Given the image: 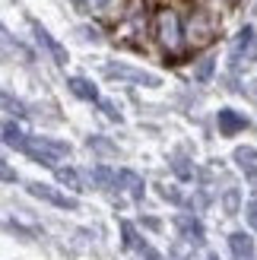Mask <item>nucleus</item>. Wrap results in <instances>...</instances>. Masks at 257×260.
<instances>
[{
    "label": "nucleus",
    "mask_w": 257,
    "mask_h": 260,
    "mask_svg": "<svg viewBox=\"0 0 257 260\" xmlns=\"http://www.w3.org/2000/svg\"><path fill=\"white\" fill-rule=\"evenodd\" d=\"M29 193H35L38 200H48V203L60 206V210H73V200L63 197V193H57L54 187H48V184H29Z\"/></svg>",
    "instance_id": "7ed1b4c3"
},
{
    "label": "nucleus",
    "mask_w": 257,
    "mask_h": 260,
    "mask_svg": "<svg viewBox=\"0 0 257 260\" xmlns=\"http://www.w3.org/2000/svg\"><path fill=\"white\" fill-rule=\"evenodd\" d=\"M235 159L245 165L251 175H257V152H254V149H238V152H235Z\"/></svg>",
    "instance_id": "9d476101"
},
{
    "label": "nucleus",
    "mask_w": 257,
    "mask_h": 260,
    "mask_svg": "<svg viewBox=\"0 0 257 260\" xmlns=\"http://www.w3.org/2000/svg\"><path fill=\"white\" fill-rule=\"evenodd\" d=\"M210 260H216V257H210Z\"/></svg>",
    "instance_id": "4468645a"
},
{
    "label": "nucleus",
    "mask_w": 257,
    "mask_h": 260,
    "mask_svg": "<svg viewBox=\"0 0 257 260\" xmlns=\"http://www.w3.org/2000/svg\"><path fill=\"white\" fill-rule=\"evenodd\" d=\"M229 244H232V254L238 260H251L254 257V241H251V235H245V232H235V235L229 238Z\"/></svg>",
    "instance_id": "20e7f679"
},
{
    "label": "nucleus",
    "mask_w": 257,
    "mask_h": 260,
    "mask_svg": "<svg viewBox=\"0 0 257 260\" xmlns=\"http://www.w3.org/2000/svg\"><path fill=\"white\" fill-rule=\"evenodd\" d=\"M80 4H83L86 10H102V7L108 4V0H80Z\"/></svg>",
    "instance_id": "f8f14e48"
},
{
    "label": "nucleus",
    "mask_w": 257,
    "mask_h": 260,
    "mask_svg": "<svg viewBox=\"0 0 257 260\" xmlns=\"http://www.w3.org/2000/svg\"><path fill=\"white\" fill-rule=\"evenodd\" d=\"M248 121L245 118H238L235 111H219V127H222V134H235V130H241Z\"/></svg>",
    "instance_id": "0eeeda50"
},
{
    "label": "nucleus",
    "mask_w": 257,
    "mask_h": 260,
    "mask_svg": "<svg viewBox=\"0 0 257 260\" xmlns=\"http://www.w3.org/2000/svg\"><path fill=\"white\" fill-rule=\"evenodd\" d=\"M0 181H16V172H13L10 165H4V162H0Z\"/></svg>",
    "instance_id": "9b49d317"
},
{
    "label": "nucleus",
    "mask_w": 257,
    "mask_h": 260,
    "mask_svg": "<svg viewBox=\"0 0 257 260\" xmlns=\"http://www.w3.org/2000/svg\"><path fill=\"white\" fill-rule=\"evenodd\" d=\"M35 35H38V42H42V45L51 51V54L57 57V63H67V51H63V48H60V45H57L54 38H51V35H48V32H45V29H42L38 22H35Z\"/></svg>",
    "instance_id": "423d86ee"
},
{
    "label": "nucleus",
    "mask_w": 257,
    "mask_h": 260,
    "mask_svg": "<svg viewBox=\"0 0 257 260\" xmlns=\"http://www.w3.org/2000/svg\"><path fill=\"white\" fill-rule=\"evenodd\" d=\"M70 89H73V92L76 95H80V99H99V92H95V86L92 83H86V80H80V76H73V80H70Z\"/></svg>",
    "instance_id": "6e6552de"
},
{
    "label": "nucleus",
    "mask_w": 257,
    "mask_h": 260,
    "mask_svg": "<svg viewBox=\"0 0 257 260\" xmlns=\"http://www.w3.org/2000/svg\"><path fill=\"white\" fill-rule=\"evenodd\" d=\"M156 38H159V45L169 48V51L181 48V42H184V35H181V16H178L175 10H159L156 13Z\"/></svg>",
    "instance_id": "f03ea898"
},
{
    "label": "nucleus",
    "mask_w": 257,
    "mask_h": 260,
    "mask_svg": "<svg viewBox=\"0 0 257 260\" xmlns=\"http://www.w3.org/2000/svg\"><path fill=\"white\" fill-rule=\"evenodd\" d=\"M0 137H4V143L13 146V149H25V140H29L16 124H4V127H0Z\"/></svg>",
    "instance_id": "39448f33"
},
{
    "label": "nucleus",
    "mask_w": 257,
    "mask_h": 260,
    "mask_svg": "<svg viewBox=\"0 0 257 260\" xmlns=\"http://www.w3.org/2000/svg\"><path fill=\"white\" fill-rule=\"evenodd\" d=\"M248 213H251V222L257 225V203H251V210H248Z\"/></svg>",
    "instance_id": "ddd939ff"
},
{
    "label": "nucleus",
    "mask_w": 257,
    "mask_h": 260,
    "mask_svg": "<svg viewBox=\"0 0 257 260\" xmlns=\"http://www.w3.org/2000/svg\"><path fill=\"white\" fill-rule=\"evenodd\" d=\"M54 172H57V181H60V184H67L70 190H80V175H76L73 168H54Z\"/></svg>",
    "instance_id": "1a4fd4ad"
},
{
    "label": "nucleus",
    "mask_w": 257,
    "mask_h": 260,
    "mask_svg": "<svg viewBox=\"0 0 257 260\" xmlns=\"http://www.w3.org/2000/svg\"><path fill=\"white\" fill-rule=\"evenodd\" d=\"M216 32H219V19H216L213 13H207V10H194L190 19L181 22V35H184V42L190 48H200V45L213 42Z\"/></svg>",
    "instance_id": "f257e3e1"
}]
</instances>
